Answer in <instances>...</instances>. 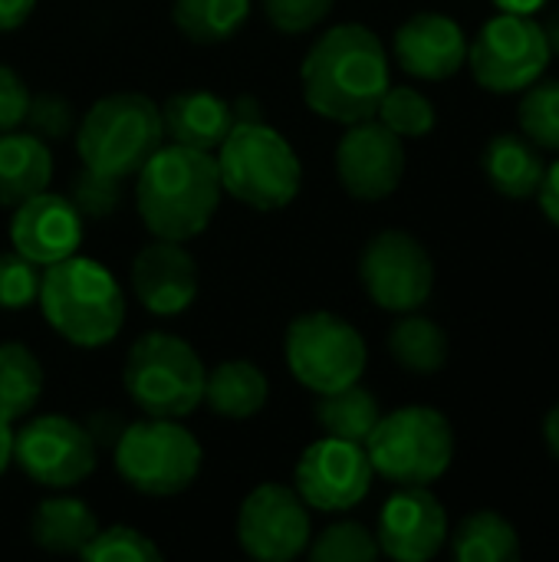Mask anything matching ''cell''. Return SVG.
<instances>
[{
  "mask_svg": "<svg viewBox=\"0 0 559 562\" xmlns=\"http://www.w3.org/2000/svg\"><path fill=\"white\" fill-rule=\"evenodd\" d=\"M43 395V366L23 342H0V418H26Z\"/></svg>",
  "mask_w": 559,
  "mask_h": 562,
  "instance_id": "obj_26",
  "label": "cell"
},
{
  "mask_svg": "<svg viewBox=\"0 0 559 562\" xmlns=\"http://www.w3.org/2000/svg\"><path fill=\"white\" fill-rule=\"evenodd\" d=\"M389 352L405 372L432 375L448 362V336L425 316H405L389 333Z\"/></svg>",
  "mask_w": 559,
  "mask_h": 562,
  "instance_id": "obj_29",
  "label": "cell"
},
{
  "mask_svg": "<svg viewBox=\"0 0 559 562\" xmlns=\"http://www.w3.org/2000/svg\"><path fill=\"white\" fill-rule=\"evenodd\" d=\"M221 188L254 211L287 207L303 184L293 145L264 122H241L214 151Z\"/></svg>",
  "mask_w": 559,
  "mask_h": 562,
  "instance_id": "obj_4",
  "label": "cell"
},
{
  "mask_svg": "<svg viewBox=\"0 0 559 562\" xmlns=\"http://www.w3.org/2000/svg\"><path fill=\"white\" fill-rule=\"evenodd\" d=\"M336 175L359 201L389 198L405 175V145L376 119L353 122L336 145Z\"/></svg>",
  "mask_w": 559,
  "mask_h": 562,
  "instance_id": "obj_15",
  "label": "cell"
},
{
  "mask_svg": "<svg viewBox=\"0 0 559 562\" xmlns=\"http://www.w3.org/2000/svg\"><path fill=\"white\" fill-rule=\"evenodd\" d=\"M359 280L376 306L389 313H415L432 296L435 263L412 234L382 231L362 250Z\"/></svg>",
  "mask_w": 559,
  "mask_h": 562,
  "instance_id": "obj_12",
  "label": "cell"
},
{
  "mask_svg": "<svg viewBox=\"0 0 559 562\" xmlns=\"http://www.w3.org/2000/svg\"><path fill=\"white\" fill-rule=\"evenodd\" d=\"M96 530H99L96 514L89 510L86 501L76 497H49L33 510L30 520V540L40 550L59 557H72V553L79 557Z\"/></svg>",
  "mask_w": 559,
  "mask_h": 562,
  "instance_id": "obj_24",
  "label": "cell"
},
{
  "mask_svg": "<svg viewBox=\"0 0 559 562\" xmlns=\"http://www.w3.org/2000/svg\"><path fill=\"white\" fill-rule=\"evenodd\" d=\"M372 474L376 471L366 454V445L326 435L303 451L293 481H297V494L306 501L310 510L343 514L366 501L372 487Z\"/></svg>",
  "mask_w": 559,
  "mask_h": 562,
  "instance_id": "obj_14",
  "label": "cell"
},
{
  "mask_svg": "<svg viewBox=\"0 0 559 562\" xmlns=\"http://www.w3.org/2000/svg\"><path fill=\"white\" fill-rule=\"evenodd\" d=\"M283 356L293 379L316 395L359 382L369 359L359 329L349 319L326 310L303 313L287 326Z\"/></svg>",
  "mask_w": 559,
  "mask_h": 562,
  "instance_id": "obj_9",
  "label": "cell"
},
{
  "mask_svg": "<svg viewBox=\"0 0 559 562\" xmlns=\"http://www.w3.org/2000/svg\"><path fill=\"white\" fill-rule=\"evenodd\" d=\"M306 553L313 562H372L379 557V543H376L372 530L346 520V524H333L320 537H313Z\"/></svg>",
  "mask_w": 559,
  "mask_h": 562,
  "instance_id": "obj_32",
  "label": "cell"
},
{
  "mask_svg": "<svg viewBox=\"0 0 559 562\" xmlns=\"http://www.w3.org/2000/svg\"><path fill=\"white\" fill-rule=\"evenodd\" d=\"M484 175L494 184L497 194L524 201L534 198L544 184L547 165L540 158V148L527 135H497L488 142L481 155Z\"/></svg>",
  "mask_w": 559,
  "mask_h": 562,
  "instance_id": "obj_22",
  "label": "cell"
},
{
  "mask_svg": "<svg viewBox=\"0 0 559 562\" xmlns=\"http://www.w3.org/2000/svg\"><path fill=\"white\" fill-rule=\"evenodd\" d=\"M10 240L16 254H23L36 267H49L79 250L82 214L69 198L40 191L36 198L13 207Z\"/></svg>",
  "mask_w": 559,
  "mask_h": 562,
  "instance_id": "obj_17",
  "label": "cell"
},
{
  "mask_svg": "<svg viewBox=\"0 0 559 562\" xmlns=\"http://www.w3.org/2000/svg\"><path fill=\"white\" fill-rule=\"evenodd\" d=\"M250 16V0H171V20L191 43H224Z\"/></svg>",
  "mask_w": 559,
  "mask_h": 562,
  "instance_id": "obj_28",
  "label": "cell"
},
{
  "mask_svg": "<svg viewBox=\"0 0 559 562\" xmlns=\"http://www.w3.org/2000/svg\"><path fill=\"white\" fill-rule=\"evenodd\" d=\"M36 0H0V30H16L30 20Z\"/></svg>",
  "mask_w": 559,
  "mask_h": 562,
  "instance_id": "obj_40",
  "label": "cell"
},
{
  "mask_svg": "<svg viewBox=\"0 0 559 562\" xmlns=\"http://www.w3.org/2000/svg\"><path fill=\"white\" fill-rule=\"evenodd\" d=\"M221 194L224 188L214 155L175 142L161 145L138 168L135 181V204L148 234L181 244L214 221Z\"/></svg>",
  "mask_w": 559,
  "mask_h": 562,
  "instance_id": "obj_2",
  "label": "cell"
},
{
  "mask_svg": "<svg viewBox=\"0 0 559 562\" xmlns=\"http://www.w3.org/2000/svg\"><path fill=\"white\" fill-rule=\"evenodd\" d=\"M267 398H270V382L247 359H227L204 375L201 405H208L221 418H231V422L254 418L257 412H264Z\"/></svg>",
  "mask_w": 559,
  "mask_h": 562,
  "instance_id": "obj_23",
  "label": "cell"
},
{
  "mask_svg": "<svg viewBox=\"0 0 559 562\" xmlns=\"http://www.w3.org/2000/svg\"><path fill=\"white\" fill-rule=\"evenodd\" d=\"M23 125H30V132L49 145V142H59V138H66V135L72 132L76 112H72V105H69L63 95H56V92H40V95H30Z\"/></svg>",
  "mask_w": 559,
  "mask_h": 562,
  "instance_id": "obj_36",
  "label": "cell"
},
{
  "mask_svg": "<svg viewBox=\"0 0 559 562\" xmlns=\"http://www.w3.org/2000/svg\"><path fill=\"white\" fill-rule=\"evenodd\" d=\"M237 125V115L227 99L208 92V89H185L175 92L161 105V128L175 145L198 148V151H217L227 132Z\"/></svg>",
  "mask_w": 559,
  "mask_h": 562,
  "instance_id": "obj_20",
  "label": "cell"
},
{
  "mask_svg": "<svg viewBox=\"0 0 559 562\" xmlns=\"http://www.w3.org/2000/svg\"><path fill=\"white\" fill-rule=\"evenodd\" d=\"M69 201L79 207L82 217H105L122 204V178H109L82 165V171L72 178Z\"/></svg>",
  "mask_w": 559,
  "mask_h": 562,
  "instance_id": "obj_35",
  "label": "cell"
},
{
  "mask_svg": "<svg viewBox=\"0 0 559 562\" xmlns=\"http://www.w3.org/2000/svg\"><path fill=\"white\" fill-rule=\"evenodd\" d=\"M451 553L461 562H511L521 557V537L501 514L478 510L455 530Z\"/></svg>",
  "mask_w": 559,
  "mask_h": 562,
  "instance_id": "obj_27",
  "label": "cell"
},
{
  "mask_svg": "<svg viewBox=\"0 0 559 562\" xmlns=\"http://www.w3.org/2000/svg\"><path fill=\"white\" fill-rule=\"evenodd\" d=\"M379 418H382V412H379L376 395L369 389H362L359 382L336 389V392H326L316 402V422L329 438L366 445V438L372 435Z\"/></svg>",
  "mask_w": 559,
  "mask_h": 562,
  "instance_id": "obj_25",
  "label": "cell"
},
{
  "mask_svg": "<svg viewBox=\"0 0 559 562\" xmlns=\"http://www.w3.org/2000/svg\"><path fill=\"white\" fill-rule=\"evenodd\" d=\"M501 13H524V16H530L534 10H540L547 0H491Z\"/></svg>",
  "mask_w": 559,
  "mask_h": 562,
  "instance_id": "obj_42",
  "label": "cell"
},
{
  "mask_svg": "<svg viewBox=\"0 0 559 562\" xmlns=\"http://www.w3.org/2000/svg\"><path fill=\"white\" fill-rule=\"evenodd\" d=\"M376 115L399 138H422L435 128V119H438L432 99L412 86H389Z\"/></svg>",
  "mask_w": 559,
  "mask_h": 562,
  "instance_id": "obj_30",
  "label": "cell"
},
{
  "mask_svg": "<svg viewBox=\"0 0 559 562\" xmlns=\"http://www.w3.org/2000/svg\"><path fill=\"white\" fill-rule=\"evenodd\" d=\"M13 461L33 484L69 491L96 471L99 445L86 425L66 415H40L13 431Z\"/></svg>",
  "mask_w": 559,
  "mask_h": 562,
  "instance_id": "obj_11",
  "label": "cell"
},
{
  "mask_svg": "<svg viewBox=\"0 0 559 562\" xmlns=\"http://www.w3.org/2000/svg\"><path fill=\"white\" fill-rule=\"evenodd\" d=\"M306 105L339 125L376 119L389 82V56L382 40L362 23L326 30L300 66Z\"/></svg>",
  "mask_w": 559,
  "mask_h": 562,
  "instance_id": "obj_1",
  "label": "cell"
},
{
  "mask_svg": "<svg viewBox=\"0 0 559 562\" xmlns=\"http://www.w3.org/2000/svg\"><path fill=\"white\" fill-rule=\"evenodd\" d=\"M10 461H13V431H10V425L0 418V477H3V471L10 468Z\"/></svg>",
  "mask_w": 559,
  "mask_h": 562,
  "instance_id": "obj_43",
  "label": "cell"
},
{
  "mask_svg": "<svg viewBox=\"0 0 559 562\" xmlns=\"http://www.w3.org/2000/svg\"><path fill=\"white\" fill-rule=\"evenodd\" d=\"M379 553L399 562H425L448 543V514L435 494L425 487H399L376 527Z\"/></svg>",
  "mask_w": 559,
  "mask_h": 562,
  "instance_id": "obj_16",
  "label": "cell"
},
{
  "mask_svg": "<svg viewBox=\"0 0 559 562\" xmlns=\"http://www.w3.org/2000/svg\"><path fill=\"white\" fill-rule=\"evenodd\" d=\"M537 198H540L544 214H547V217H550V221L559 227V161L547 168V175H544V184H540Z\"/></svg>",
  "mask_w": 559,
  "mask_h": 562,
  "instance_id": "obj_39",
  "label": "cell"
},
{
  "mask_svg": "<svg viewBox=\"0 0 559 562\" xmlns=\"http://www.w3.org/2000/svg\"><path fill=\"white\" fill-rule=\"evenodd\" d=\"M544 26V36H547V46H550V56H559V7L540 23Z\"/></svg>",
  "mask_w": 559,
  "mask_h": 562,
  "instance_id": "obj_44",
  "label": "cell"
},
{
  "mask_svg": "<svg viewBox=\"0 0 559 562\" xmlns=\"http://www.w3.org/2000/svg\"><path fill=\"white\" fill-rule=\"evenodd\" d=\"M313 540V520L297 487L260 484L247 494L237 514V543L250 560L290 562L306 553Z\"/></svg>",
  "mask_w": 559,
  "mask_h": 562,
  "instance_id": "obj_13",
  "label": "cell"
},
{
  "mask_svg": "<svg viewBox=\"0 0 559 562\" xmlns=\"http://www.w3.org/2000/svg\"><path fill=\"white\" fill-rule=\"evenodd\" d=\"M468 63L484 89L524 92L544 76L550 63V46L544 26L534 16L501 13L488 20L468 46Z\"/></svg>",
  "mask_w": 559,
  "mask_h": 562,
  "instance_id": "obj_10",
  "label": "cell"
},
{
  "mask_svg": "<svg viewBox=\"0 0 559 562\" xmlns=\"http://www.w3.org/2000/svg\"><path fill=\"white\" fill-rule=\"evenodd\" d=\"M132 293L155 316H181L198 296V263L181 240L155 237L132 260Z\"/></svg>",
  "mask_w": 559,
  "mask_h": 562,
  "instance_id": "obj_18",
  "label": "cell"
},
{
  "mask_svg": "<svg viewBox=\"0 0 559 562\" xmlns=\"http://www.w3.org/2000/svg\"><path fill=\"white\" fill-rule=\"evenodd\" d=\"M204 375L208 369L191 342L171 333H145L125 356L122 385L148 418H188L204 398Z\"/></svg>",
  "mask_w": 559,
  "mask_h": 562,
  "instance_id": "obj_6",
  "label": "cell"
},
{
  "mask_svg": "<svg viewBox=\"0 0 559 562\" xmlns=\"http://www.w3.org/2000/svg\"><path fill=\"white\" fill-rule=\"evenodd\" d=\"M26 105H30V89H26V82L20 79L16 69H10L7 63H0V135L23 125Z\"/></svg>",
  "mask_w": 559,
  "mask_h": 562,
  "instance_id": "obj_38",
  "label": "cell"
},
{
  "mask_svg": "<svg viewBox=\"0 0 559 562\" xmlns=\"http://www.w3.org/2000/svg\"><path fill=\"white\" fill-rule=\"evenodd\" d=\"M161 109L142 92L99 99L76 128V151L86 168L109 178H132L161 148Z\"/></svg>",
  "mask_w": 559,
  "mask_h": 562,
  "instance_id": "obj_5",
  "label": "cell"
},
{
  "mask_svg": "<svg viewBox=\"0 0 559 562\" xmlns=\"http://www.w3.org/2000/svg\"><path fill=\"white\" fill-rule=\"evenodd\" d=\"M119 477L145 497H175L188 491L198 474L204 451L181 418H148L125 425L112 445Z\"/></svg>",
  "mask_w": 559,
  "mask_h": 562,
  "instance_id": "obj_8",
  "label": "cell"
},
{
  "mask_svg": "<svg viewBox=\"0 0 559 562\" xmlns=\"http://www.w3.org/2000/svg\"><path fill=\"white\" fill-rule=\"evenodd\" d=\"M366 454L372 471L385 481L399 487H428L451 468L455 431L441 412L409 405L379 418L366 438Z\"/></svg>",
  "mask_w": 559,
  "mask_h": 562,
  "instance_id": "obj_7",
  "label": "cell"
},
{
  "mask_svg": "<svg viewBox=\"0 0 559 562\" xmlns=\"http://www.w3.org/2000/svg\"><path fill=\"white\" fill-rule=\"evenodd\" d=\"M79 557L89 562H158L161 550L135 527H109L96 530Z\"/></svg>",
  "mask_w": 559,
  "mask_h": 562,
  "instance_id": "obj_33",
  "label": "cell"
},
{
  "mask_svg": "<svg viewBox=\"0 0 559 562\" xmlns=\"http://www.w3.org/2000/svg\"><path fill=\"white\" fill-rule=\"evenodd\" d=\"M267 20L280 30V33H310L316 30L336 0H260Z\"/></svg>",
  "mask_w": 559,
  "mask_h": 562,
  "instance_id": "obj_37",
  "label": "cell"
},
{
  "mask_svg": "<svg viewBox=\"0 0 559 562\" xmlns=\"http://www.w3.org/2000/svg\"><path fill=\"white\" fill-rule=\"evenodd\" d=\"M544 438H547L550 454L559 461V405H554L544 418Z\"/></svg>",
  "mask_w": 559,
  "mask_h": 562,
  "instance_id": "obj_41",
  "label": "cell"
},
{
  "mask_svg": "<svg viewBox=\"0 0 559 562\" xmlns=\"http://www.w3.org/2000/svg\"><path fill=\"white\" fill-rule=\"evenodd\" d=\"M43 267L16 250L0 254V310H26L40 296Z\"/></svg>",
  "mask_w": 559,
  "mask_h": 562,
  "instance_id": "obj_34",
  "label": "cell"
},
{
  "mask_svg": "<svg viewBox=\"0 0 559 562\" xmlns=\"http://www.w3.org/2000/svg\"><path fill=\"white\" fill-rule=\"evenodd\" d=\"M53 151L33 132L0 135V207H16L40 191H49Z\"/></svg>",
  "mask_w": 559,
  "mask_h": 562,
  "instance_id": "obj_21",
  "label": "cell"
},
{
  "mask_svg": "<svg viewBox=\"0 0 559 562\" xmlns=\"http://www.w3.org/2000/svg\"><path fill=\"white\" fill-rule=\"evenodd\" d=\"M36 303L53 333L82 349L112 342L125 323V293L119 280L99 260L79 254L43 267Z\"/></svg>",
  "mask_w": 559,
  "mask_h": 562,
  "instance_id": "obj_3",
  "label": "cell"
},
{
  "mask_svg": "<svg viewBox=\"0 0 559 562\" xmlns=\"http://www.w3.org/2000/svg\"><path fill=\"white\" fill-rule=\"evenodd\" d=\"M524 135L547 151H559V79H537L521 99Z\"/></svg>",
  "mask_w": 559,
  "mask_h": 562,
  "instance_id": "obj_31",
  "label": "cell"
},
{
  "mask_svg": "<svg viewBox=\"0 0 559 562\" xmlns=\"http://www.w3.org/2000/svg\"><path fill=\"white\" fill-rule=\"evenodd\" d=\"M395 59L405 72L418 79H448L455 76L468 59V40L465 30L435 10L409 16L395 33Z\"/></svg>",
  "mask_w": 559,
  "mask_h": 562,
  "instance_id": "obj_19",
  "label": "cell"
}]
</instances>
